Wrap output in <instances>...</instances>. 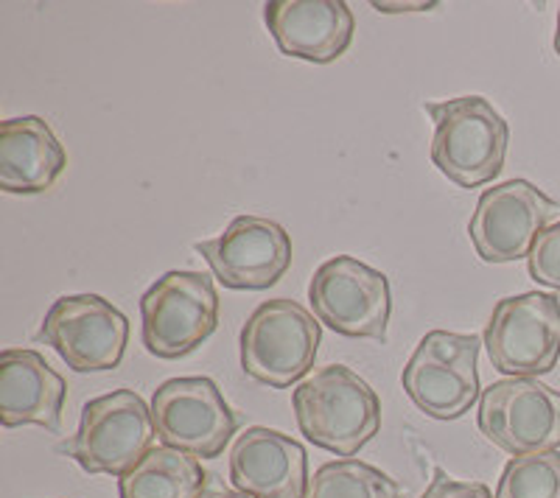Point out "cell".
Returning <instances> with one entry per match:
<instances>
[{
  "instance_id": "6",
  "label": "cell",
  "mask_w": 560,
  "mask_h": 498,
  "mask_svg": "<svg viewBox=\"0 0 560 498\" xmlns=\"http://www.w3.org/2000/svg\"><path fill=\"white\" fill-rule=\"evenodd\" d=\"M482 339L474 333L429 331L420 339L401 372L404 392L427 417L459 420L482 398L479 351Z\"/></svg>"
},
{
  "instance_id": "19",
  "label": "cell",
  "mask_w": 560,
  "mask_h": 498,
  "mask_svg": "<svg viewBox=\"0 0 560 498\" xmlns=\"http://www.w3.org/2000/svg\"><path fill=\"white\" fill-rule=\"evenodd\" d=\"M306 498H404L401 485L362 460L325 462L308 482Z\"/></svg>"
},
{
  "instance_id": "25",
  "label": "cell",
  "mask_w": 560,
  "mask_h": 498,
  "mask_svg": "<svg viewBox=\"0 0 560 498\" xmlns=\"http://www.w3.org/2000/svg\"><path fill=\"white\" fill-rule=\"evenodd\" d=\"M555 51L560 57V9H558V32H555Z\"/></svg>"
},
{
  "instance_id": "23",
  "label": "cell",
  "mask_w": 560,
  "mask_h": 498,
  "mask_svg": "<svg viewBox=\"0 0 560 498\" xmlns=\"http://www.w3.org/2000/svg\"><path fill=\"white\" fill-rule=\"evenodd\" d=\"M373 7L378 9V12H429V9H434V3H373Z\"/></svg>"
},
{
  "instance_id": "21",
  "label": "cell",
  "mask_w": 560,
  "mask_h": 498,
  "mask_svg": "<svg viewBox=\"0 0 560 498\" xmlns=\"http://www.w3.org/2000/svg\"><path fill=\"white\" fill-rule=\"evenodd\" d=\"M527 272L535 283L560 292V222L538 236L527 258Z\"/></svg>"
},
{
  "instance_id": "3",
  "label": "cell",
  "mask_w": 560,
  "mask_h": 498,
  "mask_svg": "<svg viewBox=\"0 0 560 498\" xmlns=\"http://www.w3.org/2000/svg\"><path fill=\"white\" fill-rule=\"evenodd\" d=\"M152 406L135 390H113L84 403L77 435L59 442L88 473H109L121 479L154 448Z\"/></svg>"
},
{
  "instance_id": "18",
  "label": "cell",
  "mask_w": 560,
  "mask_h": 498,
  "mask_svg": "<svg viewBox=\"0 0 560 498\" xmlns=\"http://www.w3.org/2000/svg\"><path fill=\"white\" fill-rule=\"evenodd\" d=\"M208 490V473L197 456L177 448H152L127 476L118 479L121 498H199Z\"/></svg>"
},
{
  "instance_id": "22",
  "label": "cell",
  "mask_w": 560,
  "mask_h": 498,
  "mask_svg": "<svg viewBox=\"0 0 560 498\" xmlns=\"http://www.w3.org/2000/svg\"><path fill=\"white\" fill-rule=\"evenodd\" d=\"M420 498H497V496H493L490 487L482 485V482H459L438 467L432 482H429L427 493H423Z\"/></svg>"
},
{
  "instance_id": "7",
  "label": "cell",
  "mask_w": 560,
  "mask_h": 498,
  "mask_svg": "<svg viewBox=\"0 0 560 498\" xmlns=\"http://www.w3.org/2000/svg\"><path fill=\"white\" fill-rule=\"evenodd\" d=\"M493 370L541 378L560 361V300L547 292L502 297L482 333Z\"/></svg>"
},
{
  "instance_id": "5",
  "label": "cell",
  "mask_w": 560,
  "mask_h": 498,
  "mask_svg": "<svg viewBox=\"0 0 560 498\" xmlns=\"http://www.w3.org/2000/svg\"><path fill=\"white\" fill-rule=\"evenodd\" d=\"M219 325L213 277L174 269L140 297V339L154 358L174 361L202 347Z\"/></svg>"
},
{
  "instance_id": "11",
  "label": "cell",
  "mask_w": 560,
  "mask_h": 498,
  "mask_svg": "<svg viewBox=\"0 0 560 498\" xmlns=\"http://www.w3.org/2000/svg\"><path fill=\"white\" fill-rule=\"evenodd\" d=\"M37 342L54 347L73 372H107L124 361L129 320L98 294H65L45 313Z\"/></svg>"
},
{
  "instance_id": "8",
  "label": "cell",
  "mask_w": 560,
  "mask_h": 498,
  "mask_svg": "<svg viewBox=\"0 0 560 498\" xmlns=\"http://www.w3.org/2000/svg\"><path fill=\"white\" fill-rule=\"evenodd\" d=\"M479 431L510 456L560 448V390L538 378H504L482 390Z\"/></svg>"
},
{
  "instance_id": "4",
  "label": "cell",
  "mask_w": 560,
  "mask_h": 498,
  "mask_svg": "<svg viewBox=\"0 0 560 498\" xmlns=\"http://www.w3.org/2000/svg\"><path fill=\"white\" fill-rule=\"evenodd\" d=\"M319 342L323 328L308 308L289 297L261 303L238 336L244 376L269 390H287L308 376Z\"/></svg>"
},
{
  "instance_id": "14",
  "label": "cell",
  "mask_w": 560,
  "mask_h": 498,
  "mask_svg": "<svg viewBox=\"0 0 560 498\" xmlns=\"http://www.w3.org/2000/svg\"><path fill=\"white\" fill-rule=\"evenodd\" d=\"M230 482L249 498H306V448L278 428H247L230 448Z\"/></svg>"
},
{
  "instance_id": "24",
  "label": "cell",
  "mask_w": 560,
  "mask_h": 498,
  "mask_svg": "<svg viewBox=\"0 0 560 498\" xmlns=\"http://www.w3.org/2000/svg\"><path fill=\"white\" fill-rule=\"evenodd\" d=\"M199 498H249L242 490H205Z\"/></svg>"
},
{
  "instance_id": "15",
  "label": "cell",
  "mask_w": 560,
  "mask_h": 498,
  "mask_svg": "<svg viewBox=\"0 0 560 498\" xmlns=\"http://www.w3.org/2000/svg\"><path fill=\"white\" fill-rule=\"evenodd\" d=\"M264 20L283 57L337 62L353 43L357 17L342 0H272Z\"/></svg>"
},
{
  "instance_id": "12",
  "label": "cell",
  "mask_w": 560,
  "mask_h": 498,
  "mask_svg": "<svg viewBox=\"0 0 560 498\" xmlns=\"http://www.w3.org/2000/svg\"><path fill=\"white\" fill-rule=\"evenodd\" d=\"M560 205L529 179H508L479 197L468 236L485 263L529 258L535 241L558 218Z\"/></svg>"
},
{
  "instance_id": "10",
  "label": "cell",
  "mask_w": 560,
  "mask_h": 498,
  "mask_svg": "<svg viewBox=\"0 0 560 498\" xmlns=\"http://www.w3.org/2000/svg\"><path fill=\"white\" fill-rule=\"evenodd\" d=\"M152 420L158 440L197 460L224 454L238 428L217 381L205 376L168 378L152 395Z\"/></svg>"
},
{
  "instance_id": "16",
  "label": "cell",
  "mask_w": 560,
  "mask_h": 498,
  "mask_svg": "<svg viewBox=\"0 0 560 498\" xmlns=\"http://www.w3.org/2000/svg\"><path fill=\"white\" fill-rule=\"evenodd\" d=\"M68 387L37 351L7 347L0 353V423L3 428L43 426L57 435Z\"/></svg>"
},
{
  "instance_id": "17",
  "label": "cell",
  "mask_w": 560,
  "mask_h": 498,
  "mask_svg": "<svg viewBox=\"0 0 560 498\" xmlns=\"http://www.w3.org/2000/svg\"><path fill=\"white\" fill-rule=\"evenodd\" d=\"M68 168V152L39 116L0 123V188L7 193H45Z\"/></svg>"
},
{
  "instance_id": "2",
  "label": "cell",
  "mask_w": 560,
  "mask_h": 498,
  "mask_svg": "<svg viewBox=\"0 0 560 498\" xmlns=\"http://www.w3.org/2000/svg\"><path fill=\"white\" fill-rule=\"evenodd\" d=\"M423 109L434 121L429 157L443 177L457 188H479L502 174L510 127L488 98L459 96L427 102Z\"/></svg>"
},
{
  "instance_id": "13",
  "label": "cell",
  "mask_w": 560,
  "mask_h": 498,
  "mask_svg": "<svg viewBox=\"0 0 560 498\" xmlns=\"http://www.w3.org/2000/svg\"><path fill=\"white\" fill-rule=\"evenodd\" d=\"M224 288L264 292L292 266V238L278 222L264 216H236L222 236L194 244Z\"/></svg>"
},
{
  "instance_id": "1",
  "label": "cell",
  "mask_w": 560,
  "mask_h": 498,
  "mask_svg": "<svg viewBox=\"0 0 560 498\" xmlns=\"http://www.w3.org/2000/svg\"><path fill=\"white\" fill-rule=\"evenodd\" d=\"M292 410L300 435L342 460H353L382 428L376 390L345 365H328L300 381Z\"/></svg>"
},
{
  "instance_id": "9",
  "label": "cell",
  "mask_w": 560,
  "mask_h": 498,
  "mask_svg": "<svg viewBox=\"0 0 560 498\" xmlns=\"http://www.w3.org/2000/svg\"><path fill=\"white\" fill-rule=\"evenodd\" d=\"M308 303L323 325L348 339H387L393 292L389 277L353 256L325 261L308 283Z\"/></svg>"
},
{
  "instance_id": "20",
  "label": "cell",
  "mask_w": 560,
  "mask_h": 498,
  "mask_svg": "<svg viewBox=\"0 0 560 498\" xmlns=\"http://www.w3.org/2000/svg\"><path fill=\"white\" fill-rule=\"evenodd\" d=\"M497 498H560V451L510 456Z\"/></svg>"
}]
</instances>
